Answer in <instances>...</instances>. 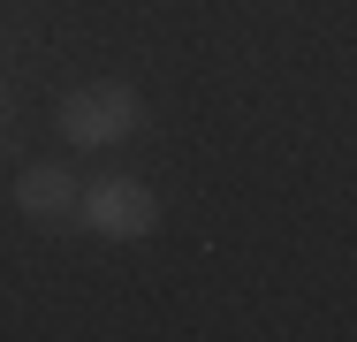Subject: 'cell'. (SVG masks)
Listing matches in <instances>:
<instances>
[{
    "label": "cell",
    "instance_id": "obj_1",
    "mask_svg": "<svg viewBox=\"0 0 357 342\" xmlns=\"http://www.w3.org/2000/svg\"><path fill=\"white\" fill-rule=\"evenodd\" d=\"M144 122V99L130 84H84L61 99V137H69L76 152H107V144H122V137Z\"/></svg>",
    "mask_w": 357,
    "mask_h": 342
},
{
    "label": "cell",
    "instance_id": "obj_2",
    "mask_svg": "<svg viewBox=\"0 0 357 342\" xmlns=\"http://www.w3.org/2000/svg\"><path fill=\"white\" fill-rule=\"evenodd\" d=\"M76 221H91L99 236H144V228L160 221V205H152L144 183L114 175V183H99V191H84V198H76Z\"/></svg>",
    "mask_w": 357,
    "mask_h": 342
},
{
    "label": "cell",
    "instance_id": "obj_3",
    "mask_svg": "<svg viewBox=\"0 0 357 342\" xmlns=\"http://www.w3.org/2000/svg\"><path fill=\"white\" fill-rule=\"evenodd\" d=\"M76 198H84V191H76V175L61 160H38V168L15 175V205H23L31 221H46V228H54V221H76Z\"/></svg>",
    "mask_w": 357,
    "mask_h": 342
}]
</instances>
